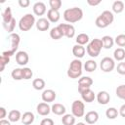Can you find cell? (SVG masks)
Returning a JSON list of instances; mask_svg holds the SVG:
<instances>
[{
    "mask_svg": "<svg viewBox=\"0 0 125 125\" xmlns=\"http://www.w3.org/2000/svg\"><path fill=\"white\" fill-rule=\"evenodd\" d=\"M83 17V11L79 7H72L68 8L63 12V18L66 21L73 23L80 21Z\"/></svg>",
    "mask_w": 125,
    "mask_h": 125,
    "instance_id": "6da1fadb",
    "label": "cell"
},
{
    "mask_svg": "<svg viewBox=\"0 0 125 125\" xmlns=\"http://www.w3.org/2000/svg\"><path fill=\"white\" fill-rule=\"evenodd\" d=\"M113 14L112 12L105 10L104 11L100 16L97 17L96 19V25L100 28H104L106 26H108L110 23H112L113 21Z\"/></svg>",
    "mask_w": 125,
    "mask_h": 125,
    "instance_id": "7a4b0ae2",
    "label": "cell"
},
{
    "mask_svg": "<svg viewBox=\"0 0 125 125\" xmlns=\"http://www.w3.org/2000/svg\"><path fill=\"white\" fill-rule=\"evenodd\" d=\"M82 74V62L80 60L78 59H74L73 61H71L68 69H67V76L69 78L75 79L80 77Z\"/></svg>",
    "mask_w": 125,
    "mask_h": 125,
    "instance_id": "3957f363",
    "label": "cell"
},
{
    "mask_svg": "<svg viewBox=\"0 0 125 125\" xmlns=\"http://www.w3.org/2000/svg\"><path fill=\"white\" fill-rule=\"evenodd\" d=\"M102 47H103L102 39L94 38V39H92V41L87 46V53L90 57H93V58L98 57L100 55Z\"/></svg>",
    "mask_w": 125,
    "mask_h": 125,
    "instance_id": "277c9868",
    "label": "cell"
},
{
    "mask_svg": "<svg viewBox=\"0 0 125 125\" xmlns=\"http://www.w3.org/2000/svg\"><path fill=\"white\" fill-rule=\"evenodd\" d=\"M8 39H9V41H10V43H11V49H9V50H7V51H4V52L2 53V55H5V56H7V57H11V56H13V55L16 53V51L18 50L21 38H20V35H19L18 33H11V34L8 36Z\"/></svg>",
    "mask_w": 125,
    "mask_h": 125,
    "instance_id": "5b68a950",
    "label": "cell"
},
{
    "mask_svg": "<svg viewBox=\"0 0 125 125\" xmlns=\"http://www.w3.org/2000/svg\"><path fill=\"white\" fill-rule=\"evenodd\" d=\"M35 22V18L32 14H25L23 17L21 18L19 21V27L22 31H27L29 30Z\"/></svg>",
    "mask_w": 125,
    "mask_h": 125,
    "instance_id": "8992f818",
    "label": "cell"
},
{
    "mask_svg": "<svg viewBox=\"0 0 125 125\" xmlns=\"http://www.w3.org/2000/svg\"><path fill=\"white\" fill-rule=\"evenodd\" d=\"M71 112L75 117H82L85 112V104L83 102L76 100L71 104Z\"/></svg>",
    "mask_w": 125,
    "mask_h": 125,
    "instance_id": "52a82bcc",
    "label": "cell"
},
{
    "mask_svg": "<svg viewBox=\"0 0 125 125\" xmlns=\"http://www.w3.org/2000/svg\"><path fill=\"white\" fill-rule=\"evenodd\" d=\"M60 30L62 33V36H65L67 38H72L75 34V28L72 24L69 23H60L58 25Z\"/></svg>",
    "mask_w": 125,
    "mask_h": 125,
    "instance_id": "ba28073f",
    "label": "cell"
},
{
    "mask_svg": "<svg viewBox=\"0 0 125 125\" xmlns=\"http://www.w3.org/2000/svg\"><path fill=\"white\" fill-rule=\"evenodd\" d=\"M100 66H101V69L104 72H110L114 66H115V63H114V61L109 58V57H104L102 59L101 61V63H100Z\"/></svg>",
    "mask_w": 125,
    "mask_h": 125,
    "instance_id": "9c48e42d",
    "label": "cell"
},
{
    "mask_svg": "<svg viewBox=\"0 0 125 125\" xmlns=\"http://www.w3.org/2000/svg\"><path fill=\"white\" fill-rule=\"evenodd\" d=\"M93 84V79L89 76H83L78 80V92L81 93L86 89H89Z\"/></svg>",
    "mask_w": 125,
    "mask_h": 125,
    "instance_id": "30bf717a",
    "label": "cell"
},
{
    "mask_svg": "<svg viewBox=\"0 0 125 125\" xmlns=\"http://www.w3.org/2000/svg\"><path fill=\"white\" fill-rule=\"evenodd\" d=\"M28 55L25 51H19L16 54V62L20 64V65H25L28 62Z\"/></svg>",
    "mask_w": 125,
    "mask_h": 125,
    "instance_id": "8fae6325",
    "label": "cell"
},
{
    "mask_svg": "<svg viewBox=\"0 0 125 125\" xmlns=\"http://www.w3.org/2000/svg\"><path fill=\"white\" fill-rule=\"evenodd\" d=\"M56 97H57V94L52 89H47L42 93V100H43V102H46V103L55 101Z\"/></svg>",
    "mask_w": 125,
    "mask_h": 125,
    "instance_id": "7c38bea8",
    "label": "cell"
},
{
    "mask_svg": "<svg viewBox=\"0 0 125 125\" xmlns=\"http://www.w3.org/2000/svg\"><path fill=\"white\" fill-rule=\"evenodd\" d=\"M36 27H37V29L38 30H40V31H45V30H47L48 28H49V26H50V21H49V20L48 19H46V18H39L37 21H36Z\"/></svg>",
    "mask_w": 125,
    "mask_h": 125,
    "instance_id": "4fadbf2b",
    "label": "cell"
},
{
    "mask_svg": "<svg viewBox=\"0 0 125 125\" xmlns=\"http://www.w3.org/2000/svg\"><path fill=\"white\" fill-rule=\"evenodd\" d=\"M36 110H37V112H38L40 115L45 116V115H48V114L50 113L51 107L49 106V104H48L47 103L43 102V103H39V104H37Z\"/></svg>",
    "mask_w": 125,
    "mask_h": 125,
    "instance_id": "5bb4252c",
    "label": "cell"
},
{
    "mask_svg": "<svg viewBox=\"0 0 125 125\" xmlns=\"http://www.w3.org/2000/svg\"><path fill=\"white\" fill-rule=\"evenodd\" d=\"M33 12L36 16H42L46 12V5L44 2L38 1L33 5Z\"/></svg>",
    "mask_w": 125,
    "mask_h": 125,
    "instance_id": "9a60e30c",
    "label": "cell"
},
{
    "mask_svg": "<svg viewBox=\"0 0 125 125\" xmlns=\"http://www.w3.org/2000/svg\"><path fill=\"white\" fill-rule=\"evenodd\" d=\"M84 118H85V120H86V122L88 124H94L99 119V113L97 111H95V110H90V111H88L86 113Z\"/></svg>",
    "mask_w": 125,
    "mask_h": 125,
    "instance_id": "2e32d148",
    "label": "cell"
},
{
    "mask_svg": "<svg viewBox=\"0 0 125 125\" xmlns=\"http://www.w3.org/2000/svg\"><path fill=\"white\" fill-rule=\"evenodd\" d=\"M80 94H81V97H82L83 101L86 102V103H92V102L95 100V93H94L90 88L84 90V91L81 92Z\"/></svg>",
    "mask_w": 125,
    "mask_h": 125,
    "instance_id": "e0dca14e",
    "label": "cell"
},
{
    "mask_svg": "<svg viewBox=\"0 0 125 125\" xmlns=\"http://www.w3.org/2000/svg\"><path fill=\"white\" fill-rule=\"evenodd\" d=\"M97 100H98L99 104H108V102L110 100V96L106 91H100L97 95Z\"/></svg>",
    "mask_w": 125,
    "mask_h": 125,
    "instance_id": "ac0fdd59",
    "label": "cell"
},
{
    "mask_svg": "<svg viewBox=\"0 0 125 125\" xmlns=\"http://www.w3.org/2000/svg\"><path fill=\"white\" fill-rule=\"evenodd\" d=\"M47 19L49 21L52 22H57L60 20V12L59 10H54V9H49L47 12Z\"/></svg>",
    "mask_w": 125,
    "mask_h": 125,
    "instance_id": "d6986e66",
    "label": "cell"
},
{
    "mask_svg": "<svg viewBox=\"0 0 125 125\" xmlns=\"http://www.w3.org/2000/svg\"><path fill=\"white\" fill-rule=\"evenodd\" d=\"M85 53H86V50H85V48H84L82 45L76 44V45H74L73 48H72V54L76 57V59H81V58H83L84 55H85Z\"/></svg>",
    "mask_w": 125,
    "mask_h": 125,
    "instance_id": "ffe728a7",
    "label": "cell"
},
{
    "mask_svg": "<svg viewBox=\"0 0 125 125\" xmlns=\"http://www.w3.org/2000/svg\"><path fill=\"white\" fill-rule=\"evenodd\" d=\"M14 19L13 15H12V9L11 7H6L5 10L2 12V20H3V23H7L9 21H11Z\"/></svg>",
    "mask_w": 125,
    "mask_h": 125,
    "instance_id": "44dd1931",
    "label": "cell"
},
{
    "mask_svg": "<svg viewBox=\"0 0 125 125\" xmlns=\"http://www.w3.org/2000/svg\"><path fill=\"white\" fill-rule=\"evenodd\" d=\"M51 110H52L55 114H57V115H62V114L65 113V110H66V109H65V106H64L63 104H59V103H56V104H54L52 105Z\"/></svg>",
    "mask_w": 125,
    "mask_h": 125,
    "instance_id": "7402d4cb",
    "label": "cell"
},
{
    "mask_svg": "<svg viewBox=\"0 0 125 125\" xmlns=\"http://www.w3.org/2000/svg\"><path fill=\"white\" fill-rule=\"evenodd\" d=\"M34 118L35 116L31 111H25L21 116V122L24 125H29L34 121Z\"/></svg>",
    "mask_w": 125,
    "mask_h": 125,
    "instance_id": "603a6c76",
    "label": "cell"
},
{
    "mask_svg": "<svg viewBox=\"0 0 125 125\" xmlns=\"http://www.w3.org/2000/svg\"><path fill=\"white\" fill-rule=\"evenodd\" d=\"M102 42H103V47L105 48V49H110L112 46H113V43H114V40L111 36L109 35H104L103 38H102Z\"/></svg>",
    "mask_w": 125,
    "mask_h": 125,
    "instance_id": "cb8c5ba5",
    "label": "cell"
},
{
    "mask_svg": "<svg viewBox=\"0 0 125 125\" xmlns=\"http://www.w3.org/2000/svg\"><path fill=\"white\" fill-rule=\"evenodd\" d=\"M62 122L63 125H74L75 123V116L73 114H70V113H67V114H64L62 118Z\"/></svg>",
    "mask_w": 125,
    "mask_h": 125,
    "instance_id": "d4e9b609",
    "label": "cell"
},
{
    "mask_svg": "<svg viewBox=\"0 0 125 125\" xmlns=\"http://www.w3.org/2000/svg\"><path fill=\"white\" fill-rule=\"evenodd\" d=\"M124 10V2L121 0H116L112 3V11L115 13H121Z\"/></svg>",
    "mask_w": 125,
    "mask_h": 125,
    "instance_id": "484cf974",
    "label": "cell"
},
{
    "mask_svg": "<svg viewBox=\"0 0 125 125\" xmlns=\"http://www.w3.org/2000/svg\"><path fill=\"white\" fill-rule=\"evenodd\" d=\"M84 68L86 71L88 72H92L94 70H96L97 68V62L94 60H88L85 63H84Z\"/></svg>",
    "mask_w": 125,
    "mask_h": 125,
    "instance_id": "4316f807",
    "label": "cell"
},
{
    "mask_svg": "<svg viewBox=\"0 0 125 125\" xmlns=\"http://www.w3.org/2000/svg\"><path fill=\"white\" fill-rule=\"evenodd\" d=\"M8 118L12 122H17L21 118V112H20V110H18V109H12L9 112V114H8Z\"/></svg>",
    "mask_w": 125,
    "mask_h": 125,
    "instance_id": "83f0119b",
    "label": "cell"
},
{
    "mask_svg": "<svg viewBox=\"0 0 125 125\" xmlns=\"http://www.w3.org/2000/svg\"><path fill=\"white\" fill-rule=\"evenodd\" d=\"M89 42V35L86 33H80L76 37V43L78 45H85L86 43Z\"/></svg>",
    "mask_w": 125,
    "mask_h": 125,
    "instance_id": "f1b7e54d",
    "label": "cell"
},
{
    "mask_svg": "<svg viewBox=\"0 0 125 125\" xmlns=\"http://www.w3.org/2000/svg\"><path fill=\"white\" fill-rule=\"evenodd\" d=\"M50 36L52 39H55V40H58V39H61L62 37V31L60 30V28L58 26L56 27H53L50 31Z\"/></svg>",
    "mask_w": 125,
    "mask_h": 125,
    "instance_id": "f546056e",
    "label": "cell"
},
{
    "mask_svg": "<svg viewBox=\"0 0 125 125\" xmlns=\"http://www.w3.org/2000/svg\"><path fill=\"white\" fill-rule=\"evenodd\" d=\"M32 86L36 90H42L45 87V80L42 78H35L32 81Z\"/></svg>",
    "mask_w": 125,
    "mask_h": 125,
    "instance_id": "4dcf8cb0",
    "label": "cell"
},
{
    "mask_svg": "<svg viewBox=\"0 0 125 125\" xmlns=\"http://www.w3.org/2000/svg\"><path fill=\"white\" fill-rule=\"evenodd\" d=\"M119 114V111L115 107H109L105 111V115L108 119H115Z\"/></svg>",
    "mask_w": 125,
    "mask_h": 125,
    "instance_id": "1f68e13d",
    "label": "cell"
},
{
    "mask_svg": "<svg viewBox=\"0 0 125 125\" xmlns=\"http://www.w3.org/2000/svg\"><path fill=\"white\" fill-rule=\"evenodd\" d=\"M113 57L117 61H122L125 58V50L123 48H120V47L115 49L113 52Z\"/></svg>",
    "mask_w": 125,
    "mask_h": 125,
    "instance_id": "d6a6232c",
    "label": "cell"
},
{
    "mask_svg": "<svg viewBox=\"0 0 125 125\" xmlns=\"http://www.w3.org/2000/svg\"><path fill=\"white\" fill-rule=\"evenodd\" d=\"M12 77L15 80H21L23 78V70L22 68H15L12 71Z\"/></svg>",
    "mask_w": 125,
    "mask_h": 125,
    "instance_id": "836d02e7",
    "label": "cell"
},
{
    "mask_svg": "<svg viewBox=\"0 0 125 125\" xmlns=\"http://www.w3.org/2000/svg\"><path fill=\"white\" fill-rule=\"evenodd\" d=\"M15 26H16V19L15 18L11 21H9L7 23H3V27L5 28V30L8 31V32H11V33L14 31Z\"/></svg>",
    "mask_w": 125,
    "mask_h": 125,
    "instance_id": "e575fe53",
    "label": "cell"
},
{
    "mask_svg": "<svg viewBox=\"0 0 125 125\" xmlns=\"http://www.w3.org/2000/svg\"><path fill=\"white\" fill-rule=\"evenodd\" d=\"M115 93H116V96L121 99V100H124L125 101V85H119L116 90H115Z\"/></svg>",
    "mask_w": 125,
    "mask_h": 125,
    "instance_id": "d590c367",
    "label": "cell"
},
{
    "mask_svg": "<svg viewBox=\"0 0 125 125\" xmlns=\"http://www.w3.org/2000/svg\"><path fill=\"white\" fill-rule=\"evenodd\" d=\"M115 43L117 46H119L120 48L125 47V34H118L115 37Z\"/></svg>",
    "mask_w": 125,
    "mask_h": 125,
    "instance_id": "8d00e7d4",
    "label": "cell"
},
{
    "mask_svg": "<svg viewBox=\"0 0 125 125\" xmlns=\"http://www.w3.org/2000/svg\"><path fill=\"white\" fill-rule=\"evenodd\" d=\"M10 62V57H7L5 55L0 56V71H3L5 68V65Z\"/></svg>",
    "mask_w": 125,
    "mask_h": 125,
    "instance_id": "74e56055",
    "label": "cell"
},
{
    "mask_svg": "<svg viewBox=\"0 0 125 125\" xmlns=\"http://www.w3.org/2000/svg\"><path fill=\"white\" fill-rule=\"evenodd\" d=\"M49 4H50L51 9L59 10L61 8V6H62V1L61 0H50L49 1Z\"/></svg>",
    "mask_w": 125,
    "mask_h": 125,
    "instance_id": "f35d334b",
    "label": "cell"
},
{
    "mask_svg": "<svg viewBox=\"0 0 125 125\" xmlns=\"http://www.w3.org/2000/svg\"><path fill=\"white\" fill-rule=\"evenodd\" d=\"M22 70H23V78L24 79H30L32 77L33 72H32L31 68H29V67H23Z\"/></svg>",
    "mask_w": 125,
    "mask_h": 125,
    "instance_id": "ab89813d",
    "label": "cell"
},
{
    "mask_svg": "<svg viewBox=\"0 0 125 125\" xmlns=\"http://www.w3.org/2000/svg\"><path fill=\"white\" fill-rule=\"evenodd\" d=\"M116 69H117V72H118L119 74L125 75V62H119V63L117 64Z\"/></svg>",
    "mask_w": 125,
    "mask_h": 125,
    "instance_id": "60d3db41",
    "label": "cell"
},
{
    "mask_svg": "<svg viewBox=\"0 0 125 125\" xmlns=\"http://www.w3.org/2000/svg\"><path fill=\"white\" fill-rule=\"evenodd\" d=\"M40 125H55V124H54L53 119H51V118H44V119L41 120Z\"/></svg>",
    "mask_w": 125,
    "mask_h": 125,
    "instance_id": "b9f144b4",
    "label": "cell"
},
{
    "mask_svg": "<svg viewBox=\"0 0 125 125\" xmlns=\"http://www.w3.org/2000/svg\"><path fill=\"white\" fill-rule=\"evenodd\" d=\"M19 5L21 7H27L29 5V0H19Z\"/></svg>",
    "mask_w": 125,
    "mask_h": 125,
    "instance_id": "7bdbcfd3",
    "label": "cell"
},
{
    "mask_svg": "<svg viewBox=\"0 0 125 125\" xmlns=\"http://www.w3.org/2000/svg\"><path fill=\"white\" fill-rule=\"evenodd\" d=\"M87 3L91 6H97L101 3V0H87Z\"/></svg>",
    "mask_w": 125,
    "mask_h": 125,
    "instance_id": "ee69618b",
    "label": "cell"
},
{
    "mask_svg": "<svg viewBox=\"0 0 125 125\" xmlns=\"http://www.w3.org/2000/svg\"><path fill=\"white\" fill-rule=\"evenodd\" d=\"M6 113H7V112H6V109H5L3 106H1V107H0V118H1V119H4V117L6 116Z\"/></svg>",
    "mask_w": 125,
    "mask_h": 125,
    "instance_id": "f6af8a7d",
    "label": "cell"
},
{
    "mask_svg": "<svg viewBox=\"0 0 125 125\" xmlns=\"http://www.w3.org/2000/svg\"><path fill=\"white\" fill-rule=\"evenodd\" d=\"M119 114L122 117H125V104L120 106V108H119Z\"/></svg>",
    "mask_w": 125,
    "mask_h": 125,
    "instance_id": "bcb514c9",
    "label": "cell"
},
{
    "mask_svg": "<svg viewBox=\"0 0 125 125\" xmlns=\"http://www.w3.org/2000/svg\"><path fill=\"white\" fill-rule=\"evenodd\" d=\"M0 125H11V123H10V121H8V120L1 119V120H0Z\"/></svg>",
    "mask_w": 125,
    "mask_h": 125,
    "instance_id": "7dc6e473",
    "label": "cell"
},
{
    "mask_svg": "<svg viewBox=\"0 0 125 125\" xmlns=\"http://www.w3.org/2000/svg\"><path fill=\"white\" fill-rule=\"evenodd\" d=\"M76 125H86V124H85V123H83V122H78Z\"/></svg>",
    "mask_w": 125,
    "mask_h": 125,
    "instance_id": "c3c4849f",
    "label": "cell"
}]
</instances>
